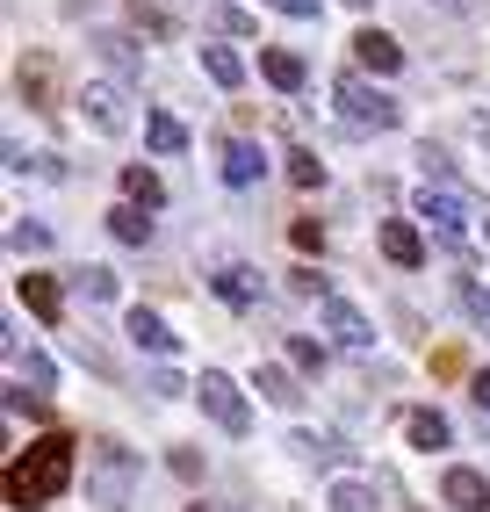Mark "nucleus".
I'll return each instance as SVG.
<instances>
[{"label": "nucleus", "mask_w": 490, "mask_h": 512, "mask_svg": "<svg viewBox=\"0 0 490 512\" xmlns=\"http://www.w3.org/2000/svg\"><path fill=\"white\" fill-rule=\"evenodd\" d=\"M73 462H80V448H73L65 433L29 440V448L8 462V505H15V512H37V505L65 498V484H73Z\"/></svg>", "instance_id": "obj_1"}, {"label": "nucleus", "mask_w": 490, "mask_h": 512, "mask_svg": "<svg viewBox=\"0 0 490 512\" xmlns=\"http://www.w3.org/2000/svg\"><path fill=\"white\" fill-rule=\"evenodd\" d=\"M87 469H94V505L130 512V491H137V455L123 448V440H87Z\"/></svg>", "instance_id": "obj_2"}, {"label": "nucleus", "mask_w": 490, "mask_h": 512, "mask_svg": "<svg viewBox=\"0 0 490 512\" xmlns=\"http://www.w3.org/2000/svg\"><path fill=\"white\" fill-rule=\"evenodd\" d=\"M332 101H339V116L354 123V130H397V123H404V109H397L375 80H361V73H339V80H332Z\"/></svg>", "instance_id": "obj_3"}, {"label": "nucleus", "mask_w": 490, "mask_h": 512, "mask_svg": "<svg viewBox=\"0 0 490 512\" xmlns=\"http://www.w3.org/2000/svg\"><path fill=\"white\" fill-rule=\"evenodd\" d=\"M411 210L433 224V238H440L447 253H462V238H469V217H476V210H469V195H447V188H433V181H426V188L411 195Z\"/></svg>", "instance_id": "obj_4"}, {"label": "nucleus", "mask_w": 490, "mask_h": 512, "mask_svg": "<svg viewBox=\"0 0 490 512\" xmlns=\"http://www.w3.org/2000/svg\"><path fill=\"white\" fill-rule=\"evenodd\" d=\"M195 397H202V412L217 419L224 433H245V426H253V412H245V397H238V383H231L224 368H202V383H195Z\"/></svg>", "instance_id": "obj_5"}, {"label": "nucleus", "mask_w": 490, "mask_h": 512, "mask_svg": "<svg viewBox=\"0 0 490 512\" xmlns=\"http://www.w3.org/2000/svg\"><path fill=\"white\" fill-rule=\"evenodd\" d=\"M80 109H87V123L101 130V138H123V130H130V101H123V87H116V80H87Z\"/></svg>", "instance_id": "obj_6"}, {"label": "nucleus", "mask_w": 490, "mask_h": 512, "mask_svg": "<svg viewBox=\"0 0 490 512\" xmlns=\"http://www.w3.org/2000/svg\"><path fill=\"white\" fill-rule=\"evenodd\" d=\"M318 325L332 332V347H354V354H361V347H375V325H368L346 296H325V303H318Z\"/></svg>", "instance_id": "obj_7"}, {"label": "nucleus", "mask_w": 490, "mask_h": 512, "mask_svg": "<svg viewBox=\"0 0 490 512\" xmlns=\"http://www.w3.org/2000/svg\"><path fill=\"white\" fill-rule=\"evenodd\" d=\"M440 498H447L454 512H490V484H483V469H462V462L440 476Z\"/></svg>", "instance_id": "obj_8"}, {"label": "nucleus", "mask_w": 490, "mask_h": 512, "mask_svg": "<svg viewBox=\"0 0 490 512\" xmlns=\"http://www.w3.org/2000/svg\"><path fill=\"white\" fill-rule=\"evenodd\" d=\"M123 332H130V347H145V354H159V361L181 347V332H173L159 311H130V325H123Z\"/></svg>", "instance_id": "obj_9"}, {"label": "nucleus", "mask_w": 490, "mask_h": 512, "mask_svg": "<svg viewBox=\"0 0 490 512\" xmlns=\"http://www.w3.org/2000/svg\"><path fill=\"white\" fill-rule=\"evenodd\" d=\"M354 58L368 65V73H382V80H390L397 65H404V44H397V37H382V29H361V37H354Z\"/></svg>", "instance_id": "obj_10"}, {"label": "nucleus", "mask_w": 490, "mask_h": 512, "mask_svg": "<svg viewBox=\"0 0 490 512\" xmlns=\"http://www.w3.org/2000/svg\"><path fill=\"white\" fill-rule=\"evenodd\" d=\"M260 73H267V87H282V94H296V87L310 80V65H303V51H289V44H274V51H260Z\"/></svg>", "instance_id": "obj_11"}, {"label": "nucleus", "mask_w": 490, "mask_h": 512, "mask_svg": "<svg viewBox=\"0 0 490 512\" xmlns=\"http://www.w3.org/2000/svg\"><path fill=\"white\" fill-rule=\"evenodd\" d=\"M404 433H411V448H447V440H454V426H447V412H433V404H418V412L404 419Z\"/></svg>", "instance_id": "obj_12"}, {"label": "nucleus", "mask_w": 490, "mask_h": 512, "mask_svg": "<svg viewBox=\"0 0 490 512\" xmlns=\"http://www.w3.org/2000/svg\"><path fill=\"white\" fill-rule=\"evenodd\" d=\"M260 174H267V159H260V145H245V138H231V145H224V181H231V188H253Z\"/></svg>", "instance_id": "obj_13"}, {"label": "nucleus", "mask_w": 490, "mask_h": 512, "mask_svg": "<svg viewBox=\"0 0 490 512\" xmlns=\"http://www.w3.org/2000/svg\"><path fill=\"white\" fill-rule=\"evenodd\" d=\"M15 296H22L44 325H58V318H65V296H58V282H51V275H22V289H15Z\"/></svg>", "instance_id": "obj_14"}, {"label": "nucleus", "mask_w": 490, "mask_h": 512, "mask_svg": "<svg viewBox=\"0 0 490 512\" xmlns=\"http://www.w3.org/2000/svg\"><path fill=\"white\" fill-rule=\"evenodd\" d=\"M382 253H390L397 267H418V260H426V238H418L404 217H390V224H382Z\"/></svg>", "instance_id": "obj_15"}, {"label": "nucleus", "mask_w": 490, "mask_h": 512, "mask_svg": "<svg viewBox=\"0 0 490 512\" xmlns=\"http://www.w3.org/2000/svg\"><path fill=\"white\" fill-rule=\"evenodd\" d=\"M209 282H217V296H224V303H253V296H260V275H253L245 260H224Z\"/></svg>", "instance_id": "obj_16"}, {"label": "nucleus", "mask_w": 490, "mask_h": 512, "mask_svg": "<svg viewBox=\"0 0 490 512\" xmlns=\"http://www.w3.org/2000/svg\"><path fill=\"white\" fill-rule=\"evenodd\" d=\"M123 202H137V210H159V202H166L152 166H123Z\"/></svg>", "instance_id": "obj_17"}, {"label": "nucleus", "mask_w": 490, "mask_h": 512, "mask_svg": "<svg viewBox=\"0 0 490 512\" xmlns=\"http://www.w3.org/2000/svg\"><path fill=\"white\" fill-rule=\"evenodd\" d=\"M109 231L123 238V246H152V217L137 210V202H116V210H109Z\"/></svg>", "instance_id": "obj_18"}, {"label": "nucleus", "mask_w": 490, "mask_h": 512, "mask_svg": "<svg viewBox=\"0 0 490 512\" xmlns=\"http://www.w3.org/2000/svg\"><path fill=\"white\" fill-rule=\"evenodd\" d=\"M260 397L274 404V412H296V404H303V390H296L289 368H260Z\"/></svg>", "instance_id": "obj_19"}, {"label": "nucleus", "mask_w": 490, "mask_h": 512, "mask_svg": "<svg viewBox=\"0 0 490 512\" xmlns=\"http://www.w3.org/2000/svg\"><path fill=\"white\" fill-rule=\"evenodd\" d=\"M15 87H22V101H37V109H51V58H22Z\"/></svg>", "instance_id": "obj_20"}, {"label": "nucleus", "mask_w": 490, "mask_h": 512, "mask_svg": "<svg viewBox=\"0 0 490 512\" xmlns=\"http://www.w3.org/2000/svg\"><path fill=\"white\" fill-rule=\"evenodd\" d=\"M202 73L217 80V87H238V80H245V65H238L231 44H202Z\"/></svg>", "instance_id": "obj_21"}, {"label": "nucleus", "mask_w": 490, "mask_h": 512, "mask_svg": "<svg viewBox=\"0 0 490 512\" xmlns=\"http://www.w3.org/2000/svg\"><path fill=\"white\" fill-rule=\"evenodd\" d=\"M145 138H152V152H188L181 116H166V109H152V116H145Z\"/></svg>", "instance_id": "obj_22"}, {"label": "nucleus", "mask_w": 490, "mask_h": 512, "mask_svg": "<svg viewBox=\"0 0 490 512\" xmlns=\"http://www.w3.org/2000/svg\"><path fill=\"white\" fill-rule=\"evenodd\" d=\"M94 51L109 58L123 80H137V51H130V29H109V37H94Z\"/></svg>", "instance_id": "obj_23"}, {"label": "nucleus", "mask_w": 490, "mask_h": 512, "mask_svg": "<svg viewBox=\"0 0 490 512\" xmlns=\"http://www.w3.org/2000/svg\"><path fill=\"white\" fill-rule=\"evenodd\" d=\"M8 361H15V375H22L29 390H51V383H58V368H51L44 354H22V347H8Z\"/></svg>", "instance_id": "obj_24"}, {"label": "nucleus", "mask_w": 490, "mask_h": 512, "mask_svg": "<svg viewBox=\"0 0 490 512\" xmlns=\"http://www.w3.org/2000/svg\"><path fill=\"white\" fill-rule=\"evenodd\" d=\"M325 505H332V512H375V491H368V484H354V476H339Z\"/></svg>", "instance_id": "obj_25"}, {"label": "nucleus", "mask_w": 490, "mask_h": 512, "mask_svg": "<svg viewBox=\"0 0 490 512\" xmlns=\"http://www.w3.org/2000/svg\"><path fill=\"white\" fill-rule=\"evenodd\" d=\"M130 37L166 44V37H173V15H159V8H145V0H137V8H130Z\"/></svg>", "instance_id": "obj_26"}, {"label": "nucleus", "mask_w": 490, "mask_h": 512, "mask_svg": "<svg viewBox=\"0 0 490 512\" xmlns=\"http://www.w3.org/2000/svg\"><path fill=\"white\" fill-rule=\"evenodd\" d=\"M73 289H80L87 303H116V275H109V267H80Z\"/></svg>", "instance_id": "obj_27"}, {"label": "nucleus", "mask_w": 490, "mask_h": 512, "mask_svg": "<svg viewBox=\"0 0 490 512\" xmlns=\"http://www.w3.org/2000/svg\"><path fill=\"white\" fill-rule=\"evenodd\" d=\"M289 181L296 188H325V159L318 152H289Z\"/></svg>", "instance_id": "obj_28"}, {"label": "nucleus", "mask_w": 490, "mask_h": 512, "mask_svg": "<svg viewBox=\"0 0 490 512\" xmlns=\"http://www.w3.org/2000/svg\"><path fill=\"white\" fill-rule=\"evenodd\" d=\"M289 361H296L303 375H325V339H303V332H296V339H289Z\"/></svg>", "instance_id": "obj_29"}, {"label": "nucleus", "mask_w": 490, "mask_h": 512, "mask_svg": "<svg viewBox=\"0 0 490 512\" xmlns=\"http://www.w3.org/2000/svg\"><path fill=\"white\" fill-rule=\"evenodd\" d=\"M209 15H217V22L231 29V37H253V15H245V8H231V0H209Z\"/></svg>", "instance_id": "obj_30"}, {"label": "nucleus", "mask_w": 490, "mask_h": 512, "mask_svg": "<svg viewBox=\"0 0 490 512\" xmlns=\"http://www.w3.org/2000/svg\"><path fill=\"white\" fill-rule=\"evenodd\" d=\"M8 246H15V253H44V246H51V231H44V224H15V231H8Z\"/></svg>", "instance_id": "obj_31"}, {"label": "nucleus", "mask_w": 490, "mask_h": 512, "mask_svg": "<svg viewBox=\"0 0 490 512\" xmlns=\"http://www.w3.org/2000/svg\"><path fill=\"white\" fill-rule=\"evenodd\" d=\"M152 390H159V397H188L195 383H181V375H173V368H159V375H152Z\"/></svg>", "instance_id": "obj_32"}, {"label": "nucleus", "mask_w": 490, "mask_h": 512, "mask_svg": "<svg viewBox=\"0 0 490 512\" xmlns=\"http://www.w3.org/2000/svg\"><path fill=\"white\" fill-rule=\"evenodd\" d=\"M267 8H282V15H296V22H310V15H318V0H267Z\"/></svg>", "instance_id": "obj_33"}, {"label": "nucleus", "mask_w": 490, "mask_h": 512, "mask_svg": "<svg viewBox=\"0 0 490 512\" xmlns=\"http://www.w3.org/2000/svg\"><path fill=\"white\" fill-rule=\"evenodd\" d=\"M469 138H476V145L490 152V109H476V116H469Z\"/></svg>", "instance_id": "obj_34"}, {"label": "nucleus", "mask_w": 490, "mask_h": 512, "mask_svg": "<svg viewBox=\"0 0 490 512\" xmlns=\"http://www.w3.org/2000/svg\"><path fill=\"white\" fill-rule=\"evenodd\" d=\"M469 397H476L483 412H490V368H483V375H469Z\"/></svg>", "instance_id": "obj_35"}, {"label": "nucleus", "mask_w": 490, "mask_h": 512, "mask_svg": "<svg viewBox=\"0 0 490 512\" xmlns=\"http://www.w3.org/2000/svg\"><path fill=\"white\" fill-rule=\"evenodd\" d=\"M440 8H447V15H469V0H440Z\"/></svg>", "instance_id": "obj_36"}, {"label": "nucleus", "mask_w": 490, "mask_h": 512, "mask_svg": "<svg viewBox=\"0 0 490 512\" xmlns=\"http://www.w3.org/2000/svg\"><path fill=\"white\" fill-rule=\"evenodd\" d=\"M483 246H490V224H483Z\"/></svg>", "instance_id": "obj_37"}]
</instances>
